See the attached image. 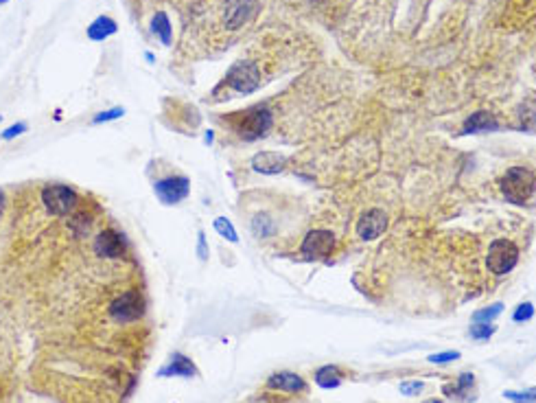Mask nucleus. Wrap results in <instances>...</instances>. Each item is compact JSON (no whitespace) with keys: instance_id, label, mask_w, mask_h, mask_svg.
I'll list each match as a JSON object with an SVG mask.
<instances>
[{"instance_id":"c85d7f7f","label":"nucleus","mask_w":536,"mask_h":403,"mask_svg":"<svg viewBox=\"0 0 536 403\" xmlns=\"http://www.w3.org/2000/svg\"><path fill=\"white\" fill-rule=\"evenodd\" d=\"M70 228L77 232V235H83V232H88L90 230V217H86V215H77L72 221H70Z\"/></svg>"},{"instance_id":"cd10ccee","label":"nucleus","mask_w":536,"mask_h":403,"mask_svg":"<svg viewBox=\"0 0 536 403\" xmlns=\"http://www.w3.org/2000/svg\"><path fill=\"white\" fill-rule=\"evenodd\" d=\"M455 360H460V351H444V353H434L427 357L429 364H449Z\"/></svg>"},{"instance_id":"f8f14e48","label":"nucleus","mask_w":536,"mask_h":403,"mask_svg":"<svg viewBox=\"0 0 536 403\" xmlns=\"http://www.w3.org/2000/svg\"><path fill=\"white\" fill-rule=\"evenodd\" d=\"M254 0H226V5H223V24L228 29H239L254 16Z\"/></svg>"},{"instance_id":"39448f33","label":"nucleus","mask_w":536,"mask_h":403,"mask_svg":"<svg viewBox=\"0 0 536 403\" xmlns=\"http://www.w3.org/2000/svg\"><path fill=\"white\" fill-rule=\"evenodd\" d=\"M42 202L47 206V211L57 217H66L74 213V208L79 204L77 191L64 187V184H49L42 189Z\"/></svg>"},{"instance_id":"aec40b11","label":"nucleus","mask_w":536,"mask_h":403,"mask_svg":"<svg viewBox=\"0 0 536 403\" xmlns=\"http://www.w3.org/2000/svg\"><path fill=\"white\" fill-rule=\"evenodd\" d=\"M274 230H276V223L267 213H259L254 219H252V232H254V237L267 239L274 235Z\"/></svg>"},{"instance_id":"0eeeda50","label":"nucleus","mask_w":536,"mask_h":403,"mask_svg":"<svg viewBox=\"0 0 536 403\" xmlns=\"http://www.w3.org/2000/svg\"><path fill=\"white\" fill-rule=\"evenodd\" d=\"M154 193L156 198L167 204V206H173V204H180L188 198L190 193V180L186 175H169V177H162V180H158L154 184Z\"/></svg>"},{"instance_id":"5701e85b","label":"nucleus","mask_w":536,"mask_h":403,"mask_svg":"<svg viewBox=\"0 0 536 403\" xmlns=\"http://www.w3.org/2000/svg\"><path fill=\"white\" fill-rule=\"evenodd\" d=\"M503 313V303H495L488 305L484 309H478L473 313V322H493L495 318H499Z\"/></svg>"},{"instance_id":"9d476101","label":"nucleus","mask_w":536,"mask_h":403,"mask_svg":"<svg viewBox=\"0 0 536 403\" xmlns=\"http://www.w3.org/2000/svg\"><path fill=\"white\" fill-rule=\"evenodd\" d=\"M95 255H99L101 259H121L125 255V242L123 235L116 232L112 228L101 230L95 239Z\"/></svg>"},{"instance_id":"a878e982","label":"nucleus","mask_w":536,"mask_h":403,"mask_svg":"<svg viewBox=\"0 0 536 403\" xmlns=\"http://www.w3.org/2000/svg\"><path fill=\"white\" fill-rule=\"evenodd\" d=\"M534 305L532 303H521L517 309H514V313H512V320L514 322H530L532 318H534Z\"/></svg>"},{"instance_id":"b1692460","label":"nucleus","mask_w":536,"mask_h":403,"mask_svg":"<svg viewBox=\"0 0 536 403\" xmlns=\"http://www.w3.org/2000/svg\"><path fill=\"white\" fill-rule=\"evenodd\" d=\"M503 397L512 403H536V386L526 388V390H505Z\"/></svg>"},{"instance_id":"c9c22d12","label":"nucleus","mask_w":536,"mask_h":403,"mask_svg":"<svg viewBox=\"0 0 536 403\" xmlns=\"http://www.w3.org/2000/svg\"><path fill=\"white\" fill-rule=\"evenodd\" d=\"M0 121H3V114H0Z\"/></svg>"},{"instance_id":"7ed1b4c3","label":"nucleus","mask_w":536,"mask_h":403,"mask_svg":"<svg viewBox=\"0 0 536 403\" xmlns=\"http://www.w3.org/2000/svg\"><path fill=\"white\" fill-rule=\"evenodd\" d=\"M519 246L510 239H495L493 244L488 248V255H486V267L488 272H493L495 276H505L510 274L517 263H519Z\"/></svg>"},{"instance_id":"423d86ee","label":"nucleus","mask_w":536,"mask_h":403,"mask_svg":"<svg viewBox=\"0 0 536 403\" xmlns=\"http://www.w3.org/2000/svg\"><path fill=\"white\" fill-rule=\"evenodd\" d=\"M226 84L239 95L254 93L259 88V84H261L259 66L254 62H236L226 74Z\"/></svg>"},{"instance_id":"a211bd4d","label":"nucleus","mask_w":536,"mask_h":403,"mask_svg":"<svg viewBox=\"0 0 536 403\" xmlns=\"http://www.w3.org/2000/svg\"><path fill=\"white\" fill-rule=\"evenodd\" d=\"M475 390V375L473 372H462L455 384H446L444 386V395L446 397H453V399H466V395H471Z\"/></svg>"},{"instance_id":"f03ea898","label":"nucleus","mask_w":536,"mask_h":403,"mask_svg":"<svg viewBox=\"0 0 536 403\" xmlns=\"http://www.w3.org/2000/svg\"><path fill=\"white\" fill-rule=\"evenodd\" d=\"M499 189L510 204H528L536 196V169L514 165L499 177Z\"/></svg>"},{"instance_id":"473e14b6","label":"nucleus","mask_w":536,"mask_h":403,"mask_svg":"<svg viewBox=\"0 0 536 403\" xmlns=\"http://www.w3.org/2000/svg\"><path fill=\"white\" fill-rule=\"evenodd\" d=\"M204 141H206L208 145H211V143L215 141V134H213V132H206V139H204Z\"/></svg>"},{"instance_id":"bb28decb","label":"nucleus","mask_w":536,"mask_h":403,"mask_svg":"<svg viewBox=\"0 0 536 403\" xmlns=\"http://www.w3.org/2000/svg\"><path fill=\"white\" fill-rule=\"evenodd\" d=\"M123 114H125V110H123V108L103 110V112H99V114L92 118V123H95V125H101V123H110V121H116V118H121Z\"/></svg>"},{"instance_id":"f3484780","label":"nucleus","mask_w":536,"mask_h":403,"mask_svg":"<svg viewBox=\"0 0 536 403\" xmlns=\"http://www.w3.org/2000/svg\"><path fill=\"white\" fill-rule=\"evenodd\" d=\"M118 31V24L116 20H112L110 16H99L97 20L90 22V26H88V38H90L92 42H103L106 38L114 35Z\"/></svg>"},{"instance_id":"c756f323","label":"nucleus","mask_w":536,"mask_h":403,"mask_svg":"<svg viewBox=\"0 0 536 403\" xmlns=\"http://www.w3.org/2000/svg\"><path fill=\"white\" fill-rule=\"evenodd\" d=\"M26 132V123H13L11 127H7L5 132H3V141H11V139H16V136H20V134H24Z\"/></svg>"},{"instance_id":"72a5a7b5","label":"nucleus","mask_w":536,"mask_h":403,"mask_svg":"<svg viewBox=\"0 0 536 403\" xmlns=\"http://www.w3.org/2000/svg\"><path fill=\"white\" fill-rule=\"evenodd\" d=\"M423 403H444L442 399H427V401H423Z\"/></svg>"},{"instance_id":"f704fd0d","label":"nucleus","mask_w":536,"mask_h":403,"mask_svg":"<svg viewBox=\"0 0 536 403\" xmlns=\"http://www.w3.org/2000/svg\"><path fill=\"white\" fill-rule=\"evenodd\" d=\"M3 3H7V0H0V5H3Z\"/></svg>"},{"instance_id":"4be33fe9","label":"nucleus","mask_w":536,"mask_h":403,"mask_svg":"<svg viewBox=\"0 0 536 403\" xmlns=\"http://www.w3.org/2000/svg\"><path fill=\"white\" fill-rule=\"evenodd\" d=\"M213 226H215V230L226 239V242H230V244H236L239 242V235H236V230H234V226H232V221L228 219V217H217L215 221H213Z\"/></svg>"},{"instance_id":"2eb2a0df","label":"nucleus","mask_w":536,"mask_h":403,"mask_svg":"<svg viewBox=\"0 0 536 403\" xmlns=\"http://www.w3.org/2000/svg\"><path fill=\"white\" fill-rule=\"evenodd\" d=\"M314 377L320 388H324V390H333V388H339L341 381H344V372H341V368L335 364H326L316 370Z\"/></svg>"},{"instance_id":"4468645a","label":"nucleus","mask_w":536,"mask_h":403,"mask_svg":"<svg viewBox=\"0 0 536 403\" xmlns=\"http://www.w3.org/2000/svg\"><path fill=\"white\" fill-rule=\"evenodd\" d=\"M289 158L285 154L280 152H259L252 156V169H254L257 173H263V175H274V173H280L285 171Z\"/></svg>"},{"instance_id":"7c9ffc66","label":"nucleus","mask_w":536,"mask_h":403,"mask_svg":"<svg viewBox=\"0 0 536 403\" xmlns=\"http://www.w3.org/2000/svg\"><path fill=\"white\" fill-rule=\"evenodd\" d=\"M197 257H200L202 261H206V259H208V244H206V235H204V230H200V232H197Z\"/></svg>"},{"instance_id":"6e6552de","label":"nucleus","mask_w":536,"mask_h":403,"mask_svg":"<svg viewBox=\"0 0 536 403\" xmlns=\"http://www.w3.org/2000/svg\"><path fill=\"white\" fill-rule=\"evenodd\" d=\"M335 246H337V239L331 230L316 228V230L307 232V237L302 239L300 252L307 259H324V257L333 255Z\"/></svg>"},{"instance_id":"412c9836","label":"nucleus","mask_w":536,"mask_h":403,"mask_svg":"<svg viewBox=\"0 0 536 403\" xmlns=\"http://www.w3.org/2000/svg\"><path fill=\"white\" fill-rule=\"evenodd\" d=\"M469 335L478 342H488L495 335V324L493 322H471L469 326Z\"/></svg>"},{"instance_id":"dca6fc26","label":"nucleus","mask_w":536,"mask_h":403,"mask_svg":"<svg viewBox=\"0 0 536 403\" xmlns=\"http://www.w3.org/2000/svg\"><path fill=\"white\" fill-rule=\"evenodd\" d=\"M499 123L495 121L493 114L488 112H475L466 118L464 123V134H482V132H495Z\"/></svg>"},{"instance_id":"6ab92c4d","label":"nucleus","mask_w":536,"mask_h":403,"mask_svg":"<svg viewBox=\"0 0 536 403\" xmlns=\"http://www.w3.org/2000/svg\"><path fill=\"white\" fill-rule=\"evenodd\" d=\"M152 31L158 35V40L162 42V44H171V22H169V16L165 11H158L156 16H154V20H152Z\"/></svg>"},{"instance_id":"393cba45","label":"nucleus","mask_w":536,"mask_h":403,"mask_svg":"<svg viewBox=\"0 0 536 403\" xmlns=\"http://www.w3.org/2000/svg\"><path fill=\"white\" fill-rule=\"evenodd\" d=\"M425 390V381L421 379H409V381H400L398 384V393L405 395V397H416Z\"/></svg>"},{"instance_id":"9b49d317","label":"nucleus","mask_w":536,"mask_h":403,"mask_svg":"<svg viewBox=\"0 0 536 403\" xmlns=\"http://www.w3.org/2000/svg\"><path fill=\"white\" fill-rule=\"evenodd\" d=\"M158 377H162V379H171V377L193 379V377H200V370H197L195 362H193L188 355L173 353L167 360V364L158 370Z\"/></svg>"},{"instance_id":"1a4fd4ad","label":"nucleus","mask_w":536,"mask_h":403,"mask_svg":"<svg viewBox=\"0 0 536 403\" xmlns=\"http://www.w3.org/2000/svg\"><path fill=\"white\" fill-rule=\"evenodd\" d=\"M270 390H278V393H287V395H304L309 393V384L302 375H298V372H291V370H278V372H272L270 377H267V384H265Z\"/></svg>"},{"instance_id":"ddd939ff","label":"nucleus","mask_w":536,"mask_h":403,"mask_svg":"<svg viewBox=\"0 0 536 403\" xmlns=\"http://www.w3.org/2000/svg\"><path fill=\"white\" fill-rule=\"evenodd\" d=\"M385 228H388V215L379 211V208H370V211H366L362 219L357 221V235L366 239V242H372V239L383 235Z\"/></svg>"},{"instance_id":"20e7f679","label":"nucleus","mask_w":536,"mask_h":403,"mask_svg":"<svg viewBox=\"0 0 536 403\" xmlns=\"http://www.w3.org/2000/svg\"><path fill=\"white\" fill-rule=\"evenodd\" d=\"M110 318L118 324L136 322L145 316V296L140 290H127L118 294L108 307Z\"/></svg>"},{"instance_id":"f257e3e1","label":"nucleus","mask_w":536,"mask_h":403,"mask_svg":"<svg viewBox=\"0 0 536 403\" xmlns=\"http://www.w3.org/2000/svg\"><path fill=\"white\" fill-rule=\"evenodd\" d=\"M223 123H226L239 139L252 143V141H259L270 134V129L274 125V112L267 106H254V108L228 114L223 118Z\"/></svg>"},{"instance_id":"2f4dec72","label":"nucleus","mask_w":536,"mask_h":403,"mask_svg":"<svg viewBox=\"0 0 536 403\" xmlns=\"http://www.w3.org/2000/svg\"><path fill=\"white\" fill-rule=\"evenodd\" d=\"M3 213H5V196L3 191H0V217H3Z\"/></svg>"}]
</instances>
